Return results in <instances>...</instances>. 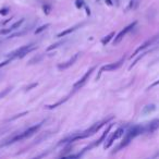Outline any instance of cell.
<instances>
[{"label":"cell","instance_id":"cell-26","mask_svg":"<svg viewBox=\"0 0 159 159\" xmlns=\"http://www.w3.org/2000/svg\"><path fill=\"white\" fill-rule=\"evenodd\" d=\"M159 84V81H157V82H155V83H152V85H150L149 87H148V89H152V87H155L156 85H158Z\"/></svg>","mask_w":159,"mask_h":159},{"label":"cell","instance_id":"cell-25","mask_svg":"<svg viewBox=\"0 0 159 159\" xmlns=\"http://www.w3.org/2000/svg\"><path fill=\"white\" fill-rule=\"evenodd\" d=\"M40 59H42V56H40L39 58H34V59H32L31 61H30V64H33V62H34V61H36V62L40 61Z\"/></svg>","mask_w":159,"mask_h":159},{"label":"cell","instance_id":"cell-14","mask_svg":"<svg viewBox=\"0 0 159 159\" xmlns=\"http://www.w3.org/2000/svg\"><path fill=\"white\" fill-rule=\"evenodd\" d=\"M113 36H115V32H112V33H110L109 35H107L106 37H105L104 39L102 40V45H107L109 42H110L111 39H112Z\"/></svg>","mask_w":159,"mask_h":159},{"label":"cell","instance_id":"cell-7","mask_svg":"<svg viewBox=\"0 0 159 159\" xmlns=\"http://www.w3.org/2000/svg\"><path fill=\"white\" fill-rule=\"evenodd\" d=\"M158 37H159V35H155V36H152V37H150L149 39H147V40H146L145 43H144L143 45H142V46H139V48H137L136 50H135L134 52H133L132 57H135V56H136L137 53H139V51H141V50H143V49L147 48L148 46H150V45H152V44H154L155 42H156L157 39H158Z\"/></svg>","mask_w":159,"mask_h":159},{"label":"cell","instance_id":"cell-22","mask_svg":"<svg viewBox=\"0 0 159 159\" xmlns=\"http://www.w3.org/2000/svg\"><path fill=\"white\" fill-rule=\"evenodd\" d=\"M75 6H76V8H82L83 6H84V2H83V0H76L75 1Z\"/></svg>","mask_w":159,"mask_h":159},{"label":"cell","instance_id":"cell-9","mask_svg":"<svg viewBox=\"0 0 159 159\" xmlns=\"http://www.w3.org/2000/svg\"><path fill=\"white\" fill-rule=\"evenodd\" d=\"M79 56H80V53H75V55H73L72 57H71L70 59L68 60V61H66V62H63V63L59 64V66H58V69H59V70H64V69H68L69 66H71L75 61H76L77 58H79Z\"/></svg>","mask_w":159,"mask_h":159},{"label":"cell","instance_id":"cell-20","mask_svg":"<svg viewBox=\"0 0 159 159\" xmlns=\"http://www.w3.org/2000/svg\"><path fill=\"white\" fill-rule=\"evenodd\" d=\"M10 11L9 8H2V9H0V14L1 16H6V14H8Z\"/></svg>","mask_w":159,"mask_h":159},{"label":"cell","instance_id":"cell-1","mask_svg":"<svg viewBox=\"0 0 159 159\" xmlns=\"http://www.w3.org/2000/svg\"><path fill=\"white\" fill-rule=\"evenodd\" d=\"M42 124H43V122H40V123H38V124H35V125H33V126H30L27 130H25V131H23V132L19 133V134H16V136H13L12 139H10L8 142L3 143L1 146H6V145H9V144H13V143H16V142L23 141V139H27V137L32 136V135L35 134V133L37 132L38 130H39V128L42 126Z\"/></svg>","mask_w":159,"mask_h":159},{"label":"cell","instance_id":"cell-16","mask_svg":"<svg viewBox=\"0 0 159 159\" xmlns=\"http://www.w3.org/2000/svg\"><path fill=\"white\" fill-rule=\"evenodd\" d=\"M50 26V24L49 23H47V24H45V25H42L40 27H38L37 30L35 31V34H39V33H42L43 31H45L46 29H48V27Z\"/></svg>","mask_w":159,"mask_h":159},{"label":"cell","instance_id":"cell-3","mask_svg":"<svg viewBox=\"0 0 159 159\" xmlns=\"http://www.w3.org/2000/svg\"><path fill=\"white\" fill-rule=\"evenodd\" d=\"M34 48H35V47H34L33 45H25V46L20 47L19 49H16V50L12 51L11 53H9V58H11V59H14V58H22V57H24L25 55H27L31 50H33Z\"/></svg>","mask_w":159,"mask_h":159},{"label":"cell","instance_id":"cell-18","mask_svg":"<svg viewBox=\"0 0 159 159\" xmlns=\"http://www.w3.org/2000/svg\"><path fill=\"white\" fill-rule=\"evenodd\" d=\"M10 91H11V87H8V89H3L2 92H0V98H3L5 96H7L8 93H10Z\"/></svg>","mask_w":159,"mask_h":159},{"label":"cell","instance_id":"cell-4","mask_svg":"<svg viewBox=\"0 0 159 159\" xmlns=\"http://www.w3.org/2000/svg\"><path fill=\"white\" fill-rule=\"evenodd\" d=\"M135 25H136V22H133L132 24L128 25V26H126L125 29H123V30H122V31L120 32V33L118 34V35L115 37V40H113V44H115V45H118V44H119V43L121 42L122 39H123V37H124V36H125L126 34H128L129 32L131 31V30H132V29H134V26H135Z\"/></svg>","mask_w":159,"mask_h":159},{"label":"cell","instance_id":"cell-15","mask_svg":"<svg viewBox=\"0 0 159 159\" xmlns=\"http://www.w3.org/2000/svg\"><path fill=\"white\" fill-rule=\"evenodd\" d=\"M68 100V97H66L63 100H59L58 102H56V104H53V105H49V106H46V108L47 109H53V108H56V107H58L59 105H62L64 102H66Z\"/></svg>","mask_w":159,"mask_h":159},{"label":"cell","instance_id":"cell-12","mask_svg":"<svg viewBox=\"0 0 159 159\" xmlns=\"http://www.w3.org/2000/svg\"><path fill=\"white\" fill-rule=\"evenodd\" d=\"M111 126H112V124H110V125L108 126V129H107V130H106V132H105L104 134H102V136H100V139H98V141H96V143H94V144H93V145H92V146H98V145H99L100 143H102V142H104V139H106V135L108 134V132H109V131H110Z\"/></svg>","mask_w":159,"mask_h":159},{"label":"cell","instance_id":"cell-10","mask_svg":"<svg viewBox=\"0 0 159 159\" xmlns=\"http://www.w3.org/2000/svg\"><path fill=\"white\" fill-rule=\"evenodd\" d=\"M158 129H159V119H154L149 122L147 131L149 133H154V132H156Z\"/></svg>","mask_w":159,"mask_h":159},{"label":"cell","instance_id":"cell-23","mask_svg":"<svg viewBox=\"0 0 159 159\" xmlns=\"http://www.w3.org/2000/svg\"><path fill=\"white\" fill-rule=\"evenodd\" d=\"M11 58H8L6 61H3V62H0V68H2V66H7L8 63H10V61H11Z\"/></svg>","mask_w":159,"mask_h":159},{"label":"cell","instance_id":"cell-11","mask_svg":"<svg viewBox=\"0 0 159 159\" xmlns=\"http://www.w3.org/2000/svg\"><path fill=\"white\" fill-rule=\"evenodd\" d=\"M81 25H75V26H73V27H70V29H68V30H66V31H63V32H61V33H59L58 34V37H64V36H66V35H69L70 33H72V32H74L75 30L77 29V27H80Z\"/></svg>","mask_w":159,"mask_h":159},{"label":"cell","instance_id":"cell-27","mask_svg":"<svg viewBox=\"0 0 159 159\" xmlns=\"http://www.w3.org/2000/svg\"><path fill=\"white\" fill-rule=\"evenodd\" d=\"M0 43H1V40H0Z\"/></svg>","mask_w":159,"mask_h":159},{"label":"cell","instance_id":"cell-24","mask_svg":"<svg viewBox=\"0 0 159 159\" xmlns=\"http://www.w3.org/2000/svg\"><path fill=\"white\" fill-rule=\"evenodd\" d=\"M43 10H44V12H46V13L48 14L51 10V7H49V6H44V7H43Z\"/></svg>","mask_w":159,"mask_h":159},{"label":"cell","instance_id":"cell-8","mask_svg":"<svg viewBox=\"0 0 159 159\" xmlns=\"http://www.w3.org/2000/svg\"><path fill=\"white\" fill-rule=\"evenodd\" d=\"M123 61H124V59L122 58V59H120L119 61L115 62V63H109V64H107V66H104L102 69H100V72L99 73L104 72V71H113V70H117V69H119L120 66H122Z\"/></svg>","mask_w":159,"mask_h":159},{"label":"cell","instance_id":"cell-19","mask_svg":"<svg viewBox=\"0 0 159 159\" xmlns=\"http://www.w3.org/2000/svg\"><path fill=\"white\" fill-rule=\"evenodd\" d=\"M62 44H63V42H59V43H57V44H53V45H51V46H49L48 48H47V51H50V50H52V49L57 48V47H59V45H62Z\"/></svg>","mask_w":159,"mask_h":159},{"label":"cell","instance_id":"cell-2","mask_svg":"<svg viewBox=\"0 0 159 159\" xmlns=\"http://www.w3.org/2000/svg\"><path fill=\"white\" fill-rule=\"evenodd\" d=\"M143 132H144V128H143V126H141V125L132 126V128H131L130 130L128 131V133H125V136H124L123 142L120 144V146L118 147V150H119L120 148H122V147H125L128 144H130V142L132 141L134 137H136L137 135L142 134Z\"/></svg>","mask_w":159,"mask_h":159},{"label":"cell","instance_id":"cell-6","mask_svg":"<svg viewBox=\"0 0 159 159\" xmlns=\"http://www.w3.org/2000/svg\"><path fill=\"white\" fill-rule=\"evenodd\" d=\"M123 133H124V129L123 128H119L117 131H116L115 133H113L112 135H111V137L110 139L107 141V143L105 144V148H109L111 145L113 144V142L116 141V139H120V137L123 135Z\"/></svg>","mask_w":159,"mask_h":159},{"label":"cell","instance_id":"cell-13","mask_svg":"<svg viewBox=\"0 0 159 159\" xmlns=\"http://www.w3.org/2000/svg\"><path fill=\"white\" fill-rule=\"evenodd\" d=\"M155 109H156V106L155 105H147V106H145L144 107V109H143V113L144 115H147V113H149V112H152V111H154Z\"/></svg>","mask_w":159,"mask_h":159},{"label":"cell","instance_id":"cell-17","mask_svg":"<svg viewBox=\"0 0 159 159\" xmlns=\"http://www.w3.org/2000/svg\"><path fill=\"white\" fill-rule=\"evenodd\" d=\"M24 22V19H21L20 21H18V22H16L14 24H12V26H11V29L12 30H16V29H19V27L22 25V23Z\"/></svg>","mask_w":159,"mask_h":159},{"label":"cell","instance_id":"cell-5","mask_svg":"<svg viewBox=\"0 0 159 159\" xmlns=\"http://www.w3.org/2000/svg\"><path fill=\"white\" fill-rule=\"evenodd\" d=\"M94 71H95V68H94V66H93V68H91V69H89V70L87 71V72L85 73L84 75H83V76H82V79H81V80H79V81H77V82L74 84V86H73V87H74V89H79V87H82L83 85H84L85 83H86L87 81H89V76H91V75H92V73H93Z\"/></svg>","mask_w":159,"mask_h":159},{"label":"cell","instance_id":"cell-21","mask_svg":"<svg viewBox=\"0 0 159 159\" xmlns=\"http://www.w3.org/2000/svg\"><path fill=\"white\" fill-rule=\"evenodd\" d=\"M12 31H13V30H12L11 27H9V29H7V30H1V31H0V35H5V34L11 33Z\"/></svg>","mask_w":159,"mask_h":159}]
</instances>
